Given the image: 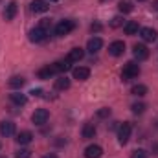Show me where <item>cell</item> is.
I'll return each instance as SVG.
<instances>
[{"label":"cell","instance_id":"6da1fadb","mask_svg":"<svg viewBox=\"0 0 158 158\" xmlns=\"http://www.w3.org/2000/svg\"><path fill=\"white\" fill-rule=\"evenodd\" d=\"M138 76H140V66H138L134 61L127 63V64L123 66V70H121V79H123V81H131V79H136Z\"/></svg>","mask_w":158,"mask_h":158},{"label":"cell","instance_id":"7a4b0ae2","mask_svg":"<svg viewBox=\"0 0 158 158\" xmlns=\"http://www.w3.org/2000/svg\"><path fill=\"white\" fill-rule=\"evenodd\" d=\"M74 30H76V20H72V19H64V20H61V22L55 26V35L64 37V35H68V33L74 31Z\"/></svg>","mask_w":158,"mask_h":158},{"label":"cell","instance_id":"3957f363","mask_svg":"<svg viewBox=\"0 0 158 158\" xmlns=\"http://www.w3.org/2000/svg\"><path fill=\"white\" fill-rule=\"evenodd\" d=\"M131 132H132V125L129 121H123L121 125L118 127V142L121 145H125L131 138Z\"/></svg>","mask_w":158,"mask_h":158},{"label":"cell","instance_id":"277c9868","mask_svg":"<svg viewBox=\"0 0 158 158\" xmlns=\"http://www.w3.org/2000/svg\"><path fill=\"white\" fill-rule=\"evenodd\" d=\"M48 35H50V30H44V28H40V26L30 30V33H28V37H30L31 42H42Z\"/></svg>","mask_w":158,"mask_h":158},{"label":"cell","instance_id":"5b68a950","mask_svg":"<svg viewBox=\"0 0 158 158\" xmlns=\"http://www.w3.org/2000/svg\"><path fill=\"white\" fill-rule=\"evenodd\" d=\"M48 119H50V112H48L46 109H37V110L33 112V116H31V121H33L35 125H44Z\"/></svg>","mask_w":158,"mask_h":158},{"label":"cell","instance_id":"8992f818","mask_svg":"<svg viewBox=\"0 0 158 158\" xmlns=\"http://www.w3.org/2000/svg\"><path fill=\"white\" fill-rule=\"evenodd\" d=\"M17 11H19V6H17V2L15 0H11V2H7L6 4V7H4V19L6 20H13L15 19V15H17Z\"/></svg>","mask_w":158,"mask_h":158},{"label":"cell","instance_id":"52a82bcc","mask_svg":"<svg viewBox=\"0 0 158 158\" xmlns=\"http://www.w3.org/2000/svg\"><path fill=\"white\" fill-rule=\"evenodd\" d=\"M132 55H134V59H138V61H145V59L149 57V50H147L145 44H134Z\"/></svg>","mask_w":158,"mask_h":158},{"label":"cell","instance_id":"ba28073f","mask_svg":"<svg viewBox=\"0 0 158 158\" xmlns=\"http://www.w3.org/2000/svg\"><path fill=\"white\" fill-rule=\"evenodd\" d=\"M109 53H110L112 57H119V55H123V53H125V42H123V40H114V42H110V46H109Z\"/></svg>","mask_w":158,"mask_h":158},{"label":"cell","instance_id":"9c48e42d","mask_svg":"<svg viewBox=\"0 0 158 158\" xmlns=\"http://www.w3.org/2000/svg\"><path fill=\"white\" fill-rule=\"evenodd\" d=\"M55 74H59V72H57V66H55V63H53V64H48V66L40 68L39 72H37V77L39 79H50V77H53Z\"/></svg>","mask_w":158,"mask_h":158},{"label":"cell","instance_id":"30bf717a","mask_svg":"<svg viewBox=\"0 0 158 158\" xmlns=\"http://www.w3.org/2000/svg\"><path fill=\"white\" fill-rule=\"evenodd\" d=\"M140 37L145 42H155L158 39V31L155 28H140Z\"/></svg>","mask_w":158,"mask_h":158},{"label":"cell","instance_id":"8fae6325","mask_svg":"<svg viewBox=\"0 0 158 158\" xmlns=\"http://www.w3.org/2000/svg\"><path fill=\"white\" fill-rule=\"evenodd\" d=\"M72 76L77 81H86V79L90 77V68H86V66H76L72 70Z\"/></svg>","mask_w":158,"mask_h":158},{"label":"cell","instance_id":"7c38bea8","mask_svg":"<svg viewBox=\"0 0 158 158\" xmlns=\"http://www.w3.org/2000/svg\"><path fill=\"white\" fill-rule=\"evenodd\" d=\"M101 48H103V40L99 39V37H92L86 42V52L88 53H98Z\"/></svg>","mask_w":158,"mask_h":158},{"label":"cell","instance_id":"4fadbf2b","mask_svg":"<svg viewBox=\"0 0 158 158\" xmlns=\"http://www.w3.org/2000/svg\"><path fill=\"white\" fill-rule=\"evenodd\" d=\"M83 57H85V50L83 48H72L68 52V55H66V61L68 63H79Z\"/></svg>","mask_w":158,"mask_h":158},{"label":"cell","instance_id":"5bb4252c","mask_svg":"<svg viewBox=\"0 0 158 158\" xmlns=\"http://www.w3.org/2000/svg\"><path fill=\"white\" fill-rule=\"evenodd\" d=\"M101 155H103L101 145H88L85 149V158H101Z\"/></svg>","mask_w":158,"mask_h":158},{"label":"cell","instance_id":"9a60e30c","mask_svg":"<svg viewBox=\"0 0 158 158\" xmlns=\"http://www.w3.org/2000/svg\"><path fill=\"white\" fill-rule=\"evenodd\" d=\"M0 134L2 136H13L15 134V123L13 121H2L0 123Z\"/></svg>","mask_w":158,"mask_h":158},{"label":"cell","instance_id":"2e32d148","mask_svg":"<svg viewBox=\"0 0 158 158\" xmlns=\"http://www.w3.org/2000/svg\"><path fill=\"white\" fill-rule=\"evenodd\" d=\"M30 9L33 13H44V11H48V2L46 0H31Z\"/></svg>","mask_w":158,"mask_h":158},{"label":"cell","instance_id":"e0dca14e","mask_svg":"<svg viewBox=\"0 0 158 158\" xmlns=\"http://www.w3.org/2000/svg\"><path fill=\"white\" fill-rule=\"evenodd\" d=\"M96 125L94 123H85L83 125V131H81V134H83V138L85 140H92L94 136H96Z\"/></svg>","mask_w":158,"mask_h":158},{"label":"cell","instance_id":"ac0fdd59","mask_svg":"<svg viewBox=\"0 0 158 158\" xmlns=\"http://www.w3.org/2000/svg\"><path fill=\"white\" fill-rule=\"evenodd\" d=\"M17 143H20V145H28V143H31V140H33V134L30 132V131H22V132H19L17 134Z\"/></svg>","mask_w":158,"mask_h":158},{"label":"cell","instance_id":"d6986e66","mask_svg":"<svg viewBox=\"0 0 158 158\" xmlns=\"http://www.w3.org/2000/svg\"><path fill=\"white\" fill-rule=\"evenodd\" d=\"M9 99H11L15 105H19V107H22V105L28 103V98H26V94H22V92H13V94H9Z\"/></svg>","mask_w":158,"mask_h":158},{"label":"cell","instance_id":"ffe728a7","mask_svg":"<svg viewBox=\"0 0 158 158\" xmlns=\"http://www.w3.org/2000/svg\"><path fill=\"white\" fill-rule=\"evenodd\" d=\"M55 90H68L70 88V79H66L64 76L63 77H59V79H55Z\"/></svg>","mask_w":158,"mask_h":158},{"label":"cell","instance_id":"44dd1931","mask_svg":"<svg viewBox=\"0 0 158 158\" xmlns=\"http://www.w3.org/2000/svg\"><path fill=\"white\" fill-rule=\"evenodd\" d=\"M140 31V26H138V22H134V20H129L127 24H125V33L127 35H136Z\"/></svg>","mask_w":158,"mask_h":158},{"label":"cell","instance_id":"7402d4cb","mask_svg":"<svg viewBox=\"0 0 158 158\" xmlns=\"http://www.w3.org/2000/svg\"><path fill=\"white\" fill-rule=\"evenodd\" d=\"M24 83H26V79L22 77V76H13V77L7 81V85H9L11 88H20Z\"/></svg>","mask_w":158,"mask_h":158},{"label":"cell","instance_id":"603a6c76","mask_svg":"<svg viewBox=\"0 0 158 158\" xmlns=\"http://www.w3.org/2000/svg\"><path fill=\"white\" fill-rule=\"evenodd\" d=\"M55 66H57V72H61V74H66L68 70H72V63H68L66 59H64V61L55 63Z\"/></svg>","mask_w":158,"mask_h":158},{"label":"cell","instance_id":"cb8c5ba5","mask_svg":"<svg viewBox=\"0 0 158 158\" xmlns=\"http://www.w3.org/2000/svg\"><path fill=\"white\" fill-rule=\"evenodd\" d=\"M131 94H134V96H145L147 94V86L145 85H134L132 88H131Z\"/></svg>","mask_w":158,"mask_h":158},{"label":"cell","instance_id":"d4e9b609","mask_svg":"<svg viewBox=\"0 0 158 158\" xmlns=\"http://www.w3.org/2000/svg\"><path fill=\"white\" fill-rule=\"evenodd\" d=\"M118 9L121 13H131L132 9H134V6H132V2H129V0H121L118 6Z\"/></svg>","mask_w":158,"mask_h":158},{"label":"cell","instance_id":"484cf974","mask_svg":"<svg viewBox=\"0 0 158 158\" xmlns=\"http://www.w3.org/2000/svg\"><path fill=\"white\" fill-rule=\"evenodd\" d=\"M145 109H147L145 103H134V105H132V112H134V114H143Z\"/></svg>","mask_w":158,"mask_h":158},{"label":"cell","instance_id":"4316f807","mask_svg":"<svg viewBox=\"0 0 158 158\" xmlns=\"http://www.w3.org/2000/svg\"><path fill=\"white\" fill-rule=\"evenodd\" d=\"M96 116H98V118H101V119L109 118V116H110V109H109V107H103V109H99V110L96 112Z\"/></svg>","mask_w":158,"mask_h":158},{"label":"cell","instance_id":"83f0119b","mask_svg":"<svg viewBox=\"0 0 158 158\" xmlns=\"http://www.w3.org/2000/svg\"><path fill=\"white\" fill-rule=\"evenodd\" d=\"M15 158H31V151L30 149H19L15 153Z\"/></svg>","mask_w":158,"mask_h":158},{"label":"cell","instance_id":"f1b7e54d","mask_svg":"<svg viewBox=\"0 0 158 158\" xmlns=\"http://www.w3.org/2000/svg\"><path fill=\"white\" fill-rule=\"evenodd\" d=\"M131 158H149V153L145 149H136V151H132V156Z\"/></svg>","mask_w":158,"mask_h":158},{"label":"cell","instance_id":"f546056e","mask_svg":"<svg viewBox=\"0 0 158 158\" xmlns=\"http://www.w3.org/2000/svg\"><path fill=\"white\" fill-rule=\"evenodd\" d=\"M119 26H123V19L121 17H114L110 20V28H119Z\"/></svg>","mask_w":158,"mask_h":158},{"label":"cell","instance_id":"4dcf8cb0","mask_svg":"<svg viewBox=\"0 0 158 158\" xmlns=\"http://www.w3.org/2000/svg\"><path fill=\"white\" fill-rule=\"evenodd\" d=\"M40 28H44V30H50V26H52V22H50V19H42L39 24Z\"/></svg>","mask_w":158,"mask_h":158},{"label":"cell","instance_id":"1f68e13d","mask_svg":"<svg viewBox=\"0 0 158 158\" xmlns=\"http://www.w3.org/2000/svg\"><path fill=\"white\" fill-rule=\"evenodd\" d=\"M30 94H31L33 98H40V96H42V90H40V88H33Z\"/></svg>","mask_w":158,"mask_h":158},{"label":"cell","instance_id":"d6a6232c","mask_svg":"<svg viewBox=\"0 0 158 158\" xmlns=\"http://www.w3.org/2000/svg\"><path fill=\"white\" fill-rule=\"evenodd\" d=\"M90 30H92V31H101V24H99V22H94V24L90 26Z\"/></svg>","mask_w":158,"mask_h":158},{"label":"cell","instance_id":"836d02e7","mask_svg":"<svg viewBox=\"0 0 158 158\" xmlns=\"http://www.w3.org/2000/svg\"><path fill=\"white\" fill-rule=\"evenodd\" d=\"M151 9H153V11H158V0H155V2H153V6H151Z\"/></svg>","mask_w":158,"mask_h":158},{"label":"cell","instance_id":"e575fe53","mask_svg":"<svg viewBox=\"0 0 158 158\" xmlns=\"http://www.w3.org/2000/svg\"><path fill=\"white\" fill-rule=\"evenodd\" d=\"M42 158H57V155L55 153H50V155H46V156H42Z\"/></svg>","mask_w":158,"mask_h":158},{"label":"cell","instance_id":"d590c367","mask_svg":"<svg viewBox=\"0 0 158 158\" xmlns=\"http://www.w3.org/2000/svg\"><path fill=\"white\" fill-rule=\"evenodd\" d=\"M155 151H156V155H158V145H155Z\"/></svg>","mask_w":158,"mask_h":158},{"label":"cell","instance_id":"8d00e7d4","mask_svg":"<svg viewBox=\"0 0 158 158\" xmlns=\"http://www.w3.org/2000/svg\"><path fill=\"white\" fill-rule=\"evenodd\" d=\"M48 2H57V0H48Z\"/></svg>","mask_w":158,"mask_h":158},{"label":"cell","instance_id":"74e56055","mask_svg":"<svg viewBox=\"0 0 158 158\" xmlns=\"http://www.w3.org/2000/svg\"><path fill=\"white\" fill-rule=\"evenodd\" d=\"M138 2H145V0H138Z\"/></svg>","mask_w":158,"mask_h":158},{"label":"cell","instance_id":"f35d334b","mask_svg":"<svg viewBox=\"0 0 158 158\" xmlns=\"http://www.w3.org/2000/svg\"><path fill=\"white\" fill-rule=\"evenodd\" d=\"M101 2H107V0H101Z\"/></svg>","mask_w":158,"mask_h":158},{"label":"cell","instance_id":"ab89813d","mask_svg":"<svg viewBox=\"0 0 158 158\" xmlns=\"http://www.w3.org/2000/svg\"><path fill=\"white\" fill-rule=\"evenodd\" d=\"M0 147H2V145H0Z\"/></svg>","mask_w":158,"mask_h":158}]
</instances>
